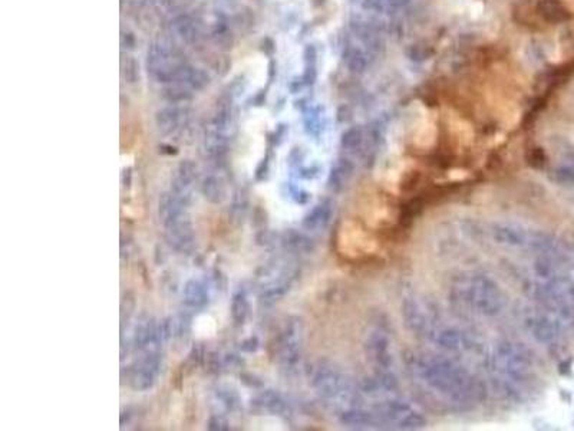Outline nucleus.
Here are the masks:
<instances>
[{
  "label": "nucleus",
  "instance_id": "obj_1",
  "mask_svg": "<svg viewBox=\"0 0 574 431\" xmlns=\"http://www.w3.org/2000/svg\"><path fill=\"white\" fill-rule=\"evenodd\" d=\"M557 181L563 184H573L574 183V168H560L556 171Z\"/></svg>",
  "mask_w": 574,
  "mask_h": 431
},
{
  "label": "nucleus",
  "instance_id": "obj_2",
  "mask_svg": "<svg viewBox=\"0 0 574 431\" xmlns=\"http://www.w3.org/2000/svg\"><path fill=\"white\" fill-rule=\"evenodd\" d=\"M571 295H573V298H574V288H571Z\"/></svg>",
  "mask_w": 574,
  "mask_h": 431
}]
</instances>
